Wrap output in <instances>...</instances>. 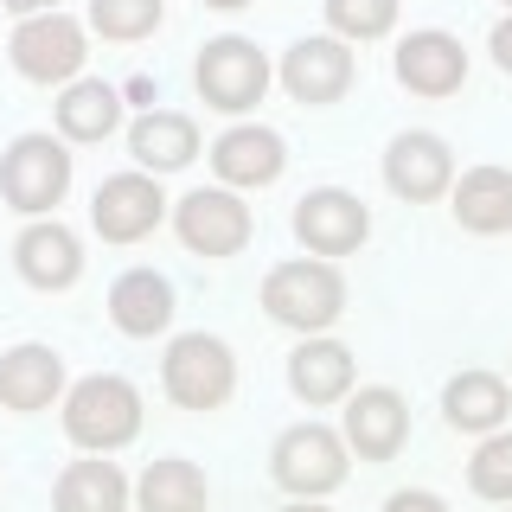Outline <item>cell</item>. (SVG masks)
<instances>
[{
    "instance_id": "4316f807",
    "label": "cell",
    "mask_w": 512,
    "mask_h": 512,
    "mask_svg": "<svg viewBox=\"0 0 512 512\" xmlns=\"http://www.w3.org/2000/svg\"><path fill=\"white\" fill-rule=\"evenodd\" d=\"M327 26L333 39H384L397 26V0H327Z\"/></svg>"
},
{
    "instance_id": "3957f363",
    "label": "cell",
    "mask_w": 512,
    "mask_h": 512,
    "mask_svg": "<svg viewBox=\"0 0 512 512\" xmlns=\"http://www.w3.org/2000/svg\"><path fill=\"white\" fill-rule=\"evenodd\" d=\"M160 391L180 410H218L237 391V359L218 333H180L160 359Z\"/></svg>"
},
{
    "instance_id": "6da1fadb",
    "label": "cell",
    "mask_w": 512,
    "mask_h": 512,
    "mask_svg": "<svg viewBox=\"0 0 512 512\" xmlns=\"http://www.w3.org/2000/svg\"><path fill=\"white\" fill-rule=\"evenodd\" d=\"M64 436L90 455H116L141 436V391L116 372H90L64 391Z\"/></svg>"
},
{
    "instance_id": "8fae6325",
    "label": "cell",
    "mask_w": 512,
    "mask_h": 512,
    "mask_svg": "<svg viewBox=\"0 0 512 512\" xmlns=\"http://www.w3.org/2000/svg\"><path fill=\"white\" fill-rule=\"evenodd\" d=\"M384 186L410 205H429V199H442V192H455V154H448V141L429 135V128L397 135L391 148H384Z\"/></svg>"
},
{
    "instance_id": "44dd1931",
    "label": "cell",
    "mask_w": 512,
    "mask_h": 512,
    "mask_svg": "<svg viewBox=\"0 0 512 512\" xmlns=\"http://www.w3.org/2000/svg\"><path fill=\"white\" fill-rule=\"evenodd\" d=\"M288 391L301 404H340L352 397V352L340 340H301L288 359Z\"/></svg>"
},
{
    "instance_id": "5bb4252c",
    "label": "cell",
    "mask_w": 512,
    "mask_h": 512,
    "mask_svg": "<svg viewBox=\"0 0 512 512\" xmlns=\"http://www.w3.org/2000/svg\"><path fill=\"white\" fill-rule=\"evenodd\" d=\"M397 84L416 90V96H455L468 84V52H461L455 32H410L404 45H397Z\"/></svg>"
},
{
    "instance_id": "4dcf8cb0",
    "label": "cell",
    "mask_w": 512,
    "mask_h": 512,
    "mask_svg": "<svg viewBox=\"0 0 512 512\" xmlns=\"http://www.w3.org/2000/svg\"><path fill=\"white\" fill-rule=\"evenodd\" d=\"M7 13H20V20H32V13H58V0H0Z\"/></svg>"
},
{
    "instance_id": "836d02e7",
    "label": "cell",
    "mask_w": 512,
    "mask_h": 512,
    "mask_svg": "<svg viewBox=\"0 0 512 512\" xmlns=\"http://www.w3.org/2000/svg\"><path fill=\"white\" fill-rule=\"evenodd\" d=\"M506 7H512V0H506Z\"/></svg>"
},
{
    "instance_id": "ffe728a7",
    "label": "cell",
    "mask_w": 512,
    "mask_h": 512,
    "mask_svg": "<svg viewBox=\"0 0 512 512\" xmlns=\"http://www.w3.org/2000/svg\"><path fill=\"white\" fill-rule=\"evenodd\" d=\"M128 154H135L141 173H180L199 154V122L180 116V109H148L128 128Z\"/></svg>"
},
{
    "instance_id": "f1b7e54d",
    "label": "cell",
    "mask_w": 512,
    "mask_h": 512,
    "mask_svg": "<svg viewBox=\"0 0 512 512\" xmlns=\"http://www.w3.org/2000/svg\"><path fill=\"white\" fill-rule=\"evenodd\" d=\"M384 512H448V500L442 493H423V487H404V493L384 500Z\"/></svg>"
},
{
    "instance_id": "7c38bea8",
    "label": "cell",
    "mask_w": 512,
    "mask_h": 512,
    "mask_svg": "<svg viewBox=\"0 0 512 512\" xmlns=\"http://www.w3.org/2000/svg\"><path fill=\"white\" fill-rule=\"evenodd\" d=\"M295 237L308 244L314 256H352L372 237V212H365L359 192H340V186H320L295 205Z\"/></svg>"
},
{
    "instance_id": "2e32d148",
    "label": "cell",
    "mask_w": 512,
    "mask_h": 512,
    "mask_svg": "<svg viewBox=\"0 0 512 512\" xmlns=\"http://www.w3.org/2000/svg\"><path fill=\"white\" fill-rule=\"evenodd\" d=\"M288 167V148L276 128H256V122H237L212 141V173L224 186H276Z\"/></svg>"
},
{
    "instance_id": "83f0119b",
    "label": "cell",
    "mask_w": 512,
    "mask_h": 512,
    "mask_svg": "<svg viewBox=\"0 0 512 512\" xmlns=\"http://www.w3.org/2000/svg\"><path fill=\"white\" fill-rule=\"evenodd\" d=\"M468 487L480 493V500L512 506V436H506V429L474 448V461H468Z\"/></svg>"
},
{
    "instance_id": "52a82bcc",
    "label": "cell",
    "mask_w": 512,
    "mask_h": 512,
    "mask_svg": "<svg viewBox=\"0 0 512 512\" xmlns=\"http://www.w3.org/2000/svg\"><path fill=\"white\" fill-rule=\"evenodd\" d=\"M7 58L13 71L32 77V84H77V71H84V20H71V13H32V20L13 26L7 39Z\"/></svg>"
},
{
    "instance_id": "ac0fdd59",
    "label": "cell",
    "mask_w": 512,
    "mask_h": 512,
    "mask_svg": "<svg viewBox=\"0 0 512 512\" xmlns=\"http://www.w3.org/2000/svg\"><path fill=\"white\" fill-rule=\"evenodd\" d=\"M109 320H116L128 340L167 333L173 327V282L160 269H122L116 288H109Z\"/></svg>"
},
{
    "instance_id": "ba28073f",
    "label": "cell",
    "mask_w": 512,
    "mask_h": 512,
    "mask_svg": "<svg viewBox=\"0 0 512 512\" xmlns=\"http://www.w3.org/2000/svg\"><path fill=\"white\" fill-rule=\"evenodd\" d=\"M173 231H180V244L192 256H237L250 244L256 218L231 186H199V192H186V199L173 205Z\"/></svg>"
},
{
    "instance_id": "7a4b0ae2",
    "label": "cell",
    "mask_w": 512,
    "mask_h": 512,
    "mask_svg": "<svg viewBox=\"0 0 512 512\" xmlns=\"http://www.w3.org/2000/svg\"><path fill=\"white\" fill-rule=\"evenodd\" d=\"M263 308H269V320H282V327H295V333H327L333 320L346 314V276L327 256L276 263L263 276Z\"/></svg>"
},
{
    "instance_id": "277c9868",
    "label": "cell",
    "mask_w": 512,
    "mask_h": 512,
    "mask_svg": "<svg viewBox=\"0 0 512 512\" xmlns=\"http://www.w3.org/2000/svg\"><path fill=\"white\" fill-rule=\"evenodd\" d=\"M346 436L327 423H295L282 429L276 448H269V474H276L282 493H295V500H320V493H333L346 480Z\"/></svg>"
},
{
    "instance_id": "e0dca14e",
    "label": "cell",
    "mask_w": 512,
    "mask_h": 512,
    "mask_svg": "<svg viewBox=\"0 0 512 512\" xmlns=\"http://www.w3.org/2000/svg\"><path fill=\"white\" fill-rule=\"evenodd\" d=\"M58 391H64V359L52 346L26 340V346L0 352V404H7V410H20V416L52 410Z\"/></svg>"
},
{
    "instance_id": "603a6c76",
    "label": "cell",
    "mask_w": 512,
    "mask_h": 512,
    "mask_svg": "<svg viewBox=\"0 0 512 512\" xmlns=\"http://www.w3.org/2000/svg\"><path fill=\"white\" fill-rule=\"evenodd\" d=\"M52 512H128V474L116 461H64L58 487H52Z\"/></svg>"
},
{
    "instance_id": "30bf717a",
    "label": "cell",
    "mask_w": 512,
    "mask_h": 512,
    "mask_svg": "<svg viewBox=\"0 0 512 512\" xmlns=\"http://www.w3.org/2000/svg\"><path fill=\"white\" fill-rule=\"evenodd\" d=\"M352 77H359L352 45L333 39V32H320V39H295L288 58H282V90L295 96V103H308V109L340 103V96L352 90Z\"/></svg>"
},
{
    "instance_id": "d6986e66",
    "label": "cell",
    "mask_w": 512,
    "mask_h": 512,
    "mask_svg": "<svg viewBox=\"0 0 512 512\" xmlns=\"http://www.w3.org/2000/svg\"><path fill=\"white\" fill-rule=\"evenodd\" d=\"M448 212L474 237L512 231V167H468L455 180V192H448Z\"/></svg>"
},
{
    "instance_id": "4fadbf2b",
    "label": "cell",
    "mask_w": 512,
    "mask_h": 512,
    "mask_svg": "<svg viewBox=\"0 0 512 512\" xmlns=\"http://www.w3.org/2000/svg\"><path fill=\"white\" fill-rule=\"evenodd\" d=\"M404 442H410V404L391 384H365L359 397H346V448L359 461H397Z\"/></svg>"
},
{
    "instance_id": "8992f818",
    "label": "cell",
    "mask_w": 512,
    "mask_h": 512,
    "mask_svg": "<svg viewBox=\"0 0 512 512\" xmlns=\"http://www.w3.org/2000/svg\"><path fill=\"white\" fill-rule=\"evenodd\" d=\"M192 84H199L205 109H224V116H244V109L263 103L269 90V58L256 52V39H237V32H224L199 52L192 64Z\"/></svg>"
},
{
    "instance_id": "d4e9b609",
    "label": "cell",
    "mask_w": 512,
    "mask_h": 512,
    "mask_svg": "<svg viewBox=\"0 0 512 512\" xmlns=\"http://www.w3.org/2000/svg\"><path fill=\"white\" fill-rule=\"evenodd\" d=\"M135 500H141V512H205L212 487H205V468H199V461L160 455V461H148V474H141Z\"/></svg>"
},
{
    "instance_id": "f546056e",
    "label": "cell",
    "mask_w": 512,
    "mask_h": 512,
    "mask_svg": "<svg viewBox=\"0 0 512 512\" xmlns=\"http://www.w3.org/2000/svg\"><path fill=\"white\" fill-rule=\"evenodd\" d=\"M493 64H500V71L512 77V13H506L500 26H493Z\"/></svg>"
},
{
    "instance_id": "9a60e30c",
    "label": "cell",
    "mask_w": 512,
    "mask_h": 512,
    "mask_svg": "<svg viewBox=\"0 0 512 512\" xmlns=\"http://www.w3.org/2000/svg\"><path fill=\"white\" fill-rule=\"evenodd\" d=\"M13 269H20L32 288L52 295V288H71L77 276H84V244H77L71 224L39 218V224H26L20 244H13Z\"/></svg>"
},
{
    "instance_id": "7402d4cb",
    "label": "cell",
    "mask_w": 512,
    "mask_h": 512,
    "mask_svg": "<svg viewBox=\"0 0 512 512\" xmlns=\"http://www.w3.org/2000/svg\"><path fill=\"white\" fill-rule=\"evenodd\" d=\"M442 410H448V423H455L461 436H500V423H506V410H512L506 378L500 372H461V378H448Z\"/></svg>"
},
{
    "instance_id": "d6a6232c",
    "label": "cell",
    "mask_w": 512,
    "mask_h": 512,
    "mask_svg": "<svg viewBox=\"0 0 512 512\" xmlns=\"http://www.w3.org/2000/svg\"><path fill=\"white\" fill-rule=\"evenodd\" d=\"M205 7H224V13H231V7H250V0H205Z\"/></svg>"
},
{
    "instance_id": "cb8c5ba5",
    "label": "cell",
    "mask_w": 512,
    "mask_h": 512,
    "mask_svg": "<svg viewBox=\"0 0 512 512\" xmlns=\"http://www.w3.org/2000/svg\"><path fill=\"white\" fill-rule=\"evenodd\" d=\"M122 122V90L103 84V77H77V84H64L58 96V135L64 141H103L116 135Z\"/></svg>"
},
{
    "instance_id": "484cf974",
    "label": "cell",
    "mask_w": 512,
    "mask_h": 512,
    "mask_svg": "<svg viewBox=\"0 0 512 512\" xmlns=\"http://www.w3.org/2000/svg\"><path fill=\"white\" fill-rule=\"evenodd\" d=\"M160 20H167V7H160V0H90V26L103 32V39H116V45L148 39Z\"/></svg>"
},
{
    "instance_id": "1f68e13d",
    "label": "cell",
    "mask_w": 512,
    "mask_h": 512,
    "mask_svg": "<svg viewBox=\"0 0 512 512\" xmlns=\"http://www.w3.org/2000/svg\"><path fill=\"white\" fill-rule=\"evenodd\" d=\"M282 512H327V506H320V500H288Z\"/></svg>"
},
{
    "instance_id": "5b68a950",
    "label": "cell",
    "mask_w": 512,
    "mask_h": 512,
    "mask_svg": "<svg viewBox=\"0 0 512 512\" xmlns=\"http://www.w3.org/2000/svg\"><path fill=\"white\" fill-rule=\"evenodd\" d=\"M71 192V154H64L58 135H20L7 154H0V199L13 212L39 218Z\"/></svg>"
},
{
    "instance_id": "9c48e42d",
    "label": "cell",
    "mask_w": 512,
    "mask_h": 512,
    "mask_svg": "<svg viewBox=\"0 0 512 512\" xmlns=\"http://www.w3.org/2000/svg\"><path fill=\"white\" fill-rule=\"evenodd\" d=\"M167 218V199H160V180L154 173H109L90 199V224L103 244H141L154 224Z\"/></svg>"
}]
</instances>
